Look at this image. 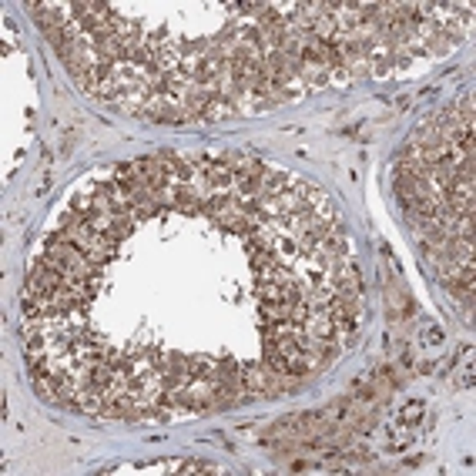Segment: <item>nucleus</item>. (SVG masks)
<instances>
[{"label":"nucleus","instance_id":"3","mask_svg":"<svg viewBox=\"0 0 476 476\" xmlns=\"http://www.w3.org/2000/svg\"><path fill=\"white\" fill-rule=\"evenodd\" d=\"M423 416H426V402H423V400H409V402H402V406H400V413H396V426L419 430Z\"/></svg>","mask_w":476,"mask_h":476},{"label":"nucleus","instance_id":"8","mask_svg":"<svg viewBox=\"0 0 476 476\" xmlns=\"http://www.w3.org/2000/svg\"><path fill=\"white\" fill-rule=\"evenodd\" d=\"M419 339L430 342V346H440V342H443V332H440V325L436 322H426L423 329H419Z\"/></svg>","mask_w":476,"mask_h":476},{"label":"nucleus","instance_id":"9","mask_svg":"<svg viewBox=\"0 0 476 476\" xmlns=\"http://www.w3.org/2000/svg\"><path fill=\"white\" fill-rule=\"evenodd\" d=\"M175 470L178 473H218V466H212V463H178Z\"/></svg>","mask_w":476,"mask_h":476},{"label":"nucleus","instance_id":"5","mask_svg":"<svg viewBox=\"0 0 476 476\" xmlns=\"http://www.w3.org/2000/svg\"><path fill=\"white\" fill-rule=\"evenodd\" d=\"M215 369L218 359H212V355H188V372L195 379H215Z\"/></svg>","mask_w":476,"mask_h":476},{"label":"nucleus","instance_id":"6","mask_svg":"<svg viewBox=\"0 0 476 476\" xmlns=\"http://www.w3.org/2000/svg\"><path fill=\"white\" fill-rule=\"evenodd\" d=\"M460 376H456V386H463V389H470V386L476 383V369H473V346H466L460 355Z\"/></svg>","mask_w":476,"mask_h":476},{"label":"nucleus","instance_id":"1","mask_svg":"<svg viewBox=\"0 0 476 476\" xmlns=\"http://www.w3.org/2000/svg\"><path fill=\"white\" fill-rule=\"evenodd\" d=\"M386 308H389V319H396V322H409V315H413V299L402 289L400 278H393L389 272H386Z\"/></svg>","mask_w":476,"mask_h":476},{"label":"nucleus","instance_id":"2","mask_svg":"<svg viewBox=\"0 0 476 476\" xmlns=\"http://www.w3.org/2000/svg\"><path fill=\"white\" fill-rule=\"evenodd\" d=\"M245 386L248 393H252V400H259V396H268V400H276V386H272V369L265 366V362H245Z\"/></svg>","mask_w":476,"mask_h":476},{"label":"nucleus","instance_id":"7","mask_svg":"<svg viewBox=\"0 0 476 476\" xmlns=\"http://www.w3.org/2000/svg\"><path fill=\"white\" fill-rule=\"evenodd\" d=\"M222 165H225V168L238 178V175H245V171L255 165V158H248V154H242V151H231V154H225V158H222Z\"/></svg>","mask_w":476,"mask_h":476},{"label":"nucleus","instance_id":"4","mask_svg":"<svg viewBox=\"0 0 476 476\" xmlns=\"http://www.w3.org/2000/svg\"><path fill=\"white\" fill-rule=\"evenodd\" d=\"M259 315L268 322H292V302H259Z\"/></svg>","mask_w":476,"mask_h":476}]
</instances>
